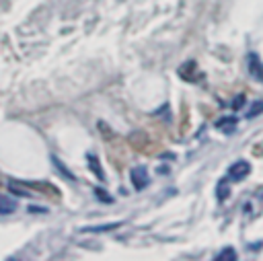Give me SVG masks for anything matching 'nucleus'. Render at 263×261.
I'll return each instance as SVG.
<instances>
[{
    "instance_id": "4468645a",
    "label": "nucleus",
    "mask_w": 263,
    "mask_h": 261,
    "mask_svg": "<svg viewBox=\"0 0 263 261\" xmlns=\"http://www.w3.org/2000/svg\"><path fill=\"white\" fill-rule=\"evenodd\" d=\"M242 101H245V97H242V95H238V97L234 99V103H232V107H234V109H238V107H242Z\"/></svg>"
},
{
    "instance_id": "f03ea898",
    "label": "nucleus",
    "mask_w": 263,
    "mask_h": 261,
    "mask_svg": "<svg viewBox=\"0 0 263 261\" xmlns=\"http://www.w3.org/2000/svg\"><path fill=\"white\" fill-rule=\"evenodd\" d=\"M249 173H251V164H249L247 160H236V162L228 169V177H230L232 181H240V179H245Z\"/></svg>"
},
{
    "instance_id": "39448f33",
    "label": "nucleus",
    "mask_w": 263,
    "mask_h": 261,
    "mask_svg": "<svg viewBox=\"0 0 263 261\" xmlns=\"http://www.w3.org/2000/svg\"><path fill=\"white\" fill-rule=\"evenodd\" d=\"M236 123H238L236 117H222V119L216 121V127H218V129H224L226 134H232L234 127H236Z\"/></svg>"
},
{
    "instance_id": "2eb2a0df",
    "label": "nucleus",
    "mask_w": 263,
    "mask_h": 261,
    "mask_svg": "<svg viewBox=\"0 0 263 261\" xmlns=\"http://www.w3.org/2000/svg\"><path fill=\"white\" fill-rule=\"evenodd\" d=\"M29 212H45V208H33V206H31Z\"/></svg>"
},
{
    "instance_id": "f8f14e48",
    "label": "nucleus",
    "mask_w": 263,
    "mask_h": 261,
    "mask_svg": "<svg viewBox=\"0 0 263 261\" xmlns=\"http://www.w3.org/2000/svg\"><path fill=\"white\" fill-rule=\"evenodd\" d=\"M95 195H97L101 201H105V203H111V201H113V197H111L103 187H97V189H95Z\"/></svg>"
},
{
    "instance_id": "9b49d317",
    "label": "nucleus",
    "mask_w": 263,
    "mask_h": 261,
    "mask_svg": "<svg viewBox=\"0 0 263 261\" xmlns=\"http://www.w3.org/2000/svg\"><path fill=\"white\" fill-rule=\"evenodd\" d=\"M216 195H218L220 201H224V199L230 195V187L226 185V181H220V183H218V187H216Z\"/></svg>"
},
{
    "instance_id": "0eeeda50",
    "label": "nucleus",
    "mask_w": 263,
    "mask_h": 261,
    "mask_svg": "<svg viewBox=\"0 0 263 261\" xmlns=\"http://www.w3.org/2000/svg\"><path fill=\"white\" fill-rule=\"evenodd\" d=\"M14 210H16V201L10 199V197L0 195V214H10V212H14Z\"/></svg>"
},
{
    "instance_id": "20e7f679",
    "label": "nucleus",
    "mask_w": 263,
    "mask_h": 261,
    "mask_svg": "<svg viewBox=\"0 0 263 261\" xmlns=\"http://www.w3.org/2000/svg\"><path fill=\"white\" fill-rule=\"evenodd\" d=\"M121 226V222H109V224H101V226H84L80 228V232H90V234H97V232H109V230H117Z\"/></svg>"
},
{
    "instance_id": "ddd939ff",
    "label": "nucleus",
    "mask_w": 263,
    "mask_h": 261,
    "mask_svg": "<svg viewBox=\"0 0 263 261\" xmlns=\"http://www.w3.org/2000/svg\"><path fill=\"white\" fill-rule=\"evenodd\" d=\"M8 189H10V191H12V193H16V195H29V193H27V191H25V189H18V187H14V185H12V183H10V185H8Z\"/></svg>"
},
{
    "instance_id": "423d86ee",
    "label": "nucleus",
    "mask_w": 263,
    "mask_h": 261,
    "mask_svg": "<svg viewBox=\"0 0 263 261\" xmlns=\"http://www.w3.org/2000/svg\"><path fill=\"white\" fill-rule=\"evenodd\" d=\"M86 158H88V164H90V171H92V173H95V175H97V177H99L101 181H105V173H103V169H101V162L97 160V156H95V154H88Z\"/></svg>"
},
{
    "instance_id": "f257e3e1",
    "label": "nucleus",
    "mask_w": 263,
    "mask_h": 261,
    "mask_svg": "<svg viewBox=\"0 0 263 261\" xmlns=\"http://www.w3.org/2000/svg\"><path fill=\"white\" fill-rule=\"evenodd\" d=\"M129 179H132L134 187H136L138 191H142V189H144V187L150 183L148 169H146V166H134V169L129 171Z\"/></svg>"
},
{
    "instance_id": "9d476101",
    "label": "nucleus",
    "mask_w": 263,
    "mask_h": 261,
    "mask_svg": "<svg viewBox=\"0 0 263 261\" xmlns=\"http://www.w3.org/2000/svg\"><path fill=\"white\" fill-rule=\"evenodd\" d=\"M259 113H263V101H253V105L247 109V119H253Z\"/></svg>"
},
{
    "instance_id": "7ed1b4c3",
    "label": "nucleus",
    "mask_w": 263,
    "mask_h": 261,
    "mask_svg": "<svg viewBox=\"0 0 263 261\" xmlns=\"http://www.w3.org/2000/svg\"><path fill=\"white\" fill-rule=\"evenodd\" d=\"M249 74L255 78V80H259V82H263V62L259 60V55L257 53H249Z\"/></svg>"
},
{
    "instance_id": "1a4fd4ad",
    "label": "nucleus",
    "mask_w": 263,
    "mask_h": 261,
    "mask_svg": "<svg viewBox=\"0 0 263 261\" xmlns=\"http://www.w3.org/2000/svg\"><path fill=\"white\" fill-rule=\"evenodd\" d=\"M216 259H218V261H234V259H236V251H234L232 247H226L224 251H220V253L216 255Z\"/></svg>"
},
{
    "instance_id": "6e6552de",
    "label": "nucleus",
    "mask_w": 263,
    "mask_h": 261,
    "mask_svg": "<svg viewBox=\"0 0 263 261\" xmlns=\"http://www.w3.org/2000/svg\"><path fill=\"white\" fill-rule=\"evenodd\" d=\"M51 162L55 164V169H58V171H60V173H62V175H64L66 179H70V181H74V179H76V177H74V175H72V173H70V171H68V169L64 166V162H62V160H60L58 156H51Z\"/></svg>"
}]
</instances>
